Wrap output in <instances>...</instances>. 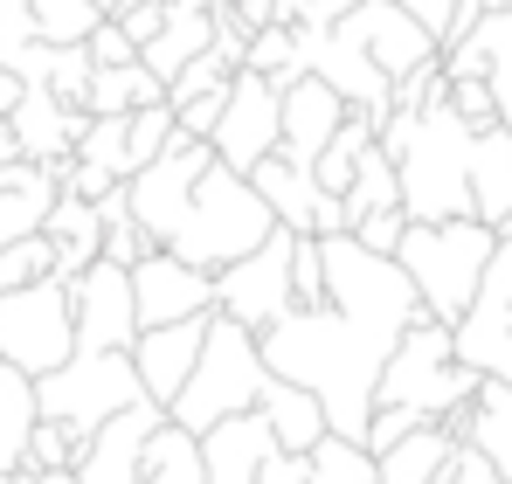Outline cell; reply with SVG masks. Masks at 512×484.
Wrapping results in <instances>:
<instances>
[{"instance_id":"cell-48","label":"cell","mask_w":512,"mask_h":484,"mask_svg":"<svg viewBox=\"0 0 512 484\" xmlns=\"http://www.w3.org/2000/svg\"><path fill=\"white\" fill-rule=\"evenodd\" d=\"M395 7H402V14H409V21L423 28L429 42L443 49V35H450V7H457V0H395Z\"/></svg>"},{"instance_id":"cell-40","label":"cell","mask_w":512,"mask_h":484,"mask_svg":"<svg viewBox=\"0 0 512 484\" xmlns=\"http://www.w3.org/2000/svg\"><path fill=\"white\" fill-rule=\"evenodd\" d=\"M90 49L84 42H63V49H49V77H42V90H56L63 104H77L84 111V90H90Z\"/></svg>"},{"instance_id":"cell-31","label":"cell","mask_w":512,"mask_h":484,"mask_svg":"<svg viewBox=\"0 0 512 484\" xmlns=\"http://www.w3.org/2000/svg\"><path fill=\"white\" fill-rule=\"evenodd\" d=\"M28 429H35V381L0 367V471H21Z\"/></svg>"},{"instance_id":"cell-14","label":"cell","mask_w":512,"mask_h":484,"mask_svg":"<svg viewBox=\"0 0 512 484\" xmlns=\"http://www.w3.org/2000/svg\"><path fill=\"white\" fill-rule=\"evenodd\" d=\"M132 305H139V332L146 325H180V319H201L215 312V277L180 263L173 249H146L132 263Z\"/></svg>"},{"instance_id":"cell-8","label":"cell","mask_w":512,"mask_h":484,"mask_svg":"<svg viewBox=\"0 0 512 484\" xmlns=\"http://www.w3.org/2000/svg\"><path fill=\"white\" fill-rule=\"evenodd\" d=\"M77 353V325H70V284L42 277L21 291H0V367L42 381Z\"/></svg>"},{"instance_id":"cell-26","label":"cell","mask_w":512,"mask_h":484,"mask_svg":"<svg viewBox=\"0 0 512 484\" xmlns=\"http://www.w3.org/2000/svg\"><path fill=\"white\" fill-rule=\"evenodd\" d=\"M256 415H263V429H270V443L277 450H291V457H305L319 436H326V408L312 402L305 388H291V381H263V395H256Z\"/></svg>"},{"instance_id":"cell-11","label":"cell","mask_w":512,"mask_h":484,"mask_svg":"<svg viewBox=\"0 0 512 484\" xmlns=\"http://www.w3.org/2000/svg\"><path fill=\"white\" fill-rule=\"evenodd\" d=\"M70 325H77V353H132V339H139L132 270L111 256L77 270L70 277Z\"/></svg>"},{"instance_id":"cell-35","label":"cell","mask_w":512,"mask_h":484,"mask_svg":"<svg viewBox=\"0 0 512 484\" xmlns=\"http://www.w3.org/2000/svg\"><path fill=\"white\" fill-rule=\"evenodd\" d=\"M173 146V104H139V111H125V166L139 173L146 160H160Z\"/></svg>"},{"instance_id":"cell-38","label":"cell","mask_w":512,"mask_h":484,"mask_svg":"<svg viewBox=\"0 0 512 484\" xmlns=\"http://www.w3.org/2000/svg\"><path fill=\"white\" fill-rule=\"evenodd\" d=\"M56 277V249L42 236H21V242H0V291H21V284H42Z\"/></svg>"},{"instance_id":"cell-46","label":"cell","mask_w":512,"mask_h":484,"mask_svg":"<svg viewBox=\"0 0 512 484\" xmlns=\"http://www.w3.org/2000/svg\"><path fill=\"white\" fill-rule=\"evenodd\" d=\"M111 21H118V28H125V35H132L139 49H146V42H153V35L167 28V0H125V7H118Z\"/></svg>"},{"instance_id":"cell-5","label":"cell","mask_w":512,"mask_h":484,"mask_svg":"<svg viewBox=\"0 0 512 484\" xmlns=\"http://www.w3.org/2000/svg\"><path fill=\"white\" fill-rule=\"evenodd\" d=\"M263 381H270V367H263V346H256L250 325L222 319V312H208V332H201V353H194V374L180 381V395H173V422L180 429H215L222 415H250L256 395H263Z\"/></svg>"},{"instance_id":"cell-39","label":"cell","mask_w":512,"mask_h":484,"mask_svg":"<svg viewBox=\"0 0 512 484\" xmlns=\"http://www.w3.org/2000/svg\"><path fill=\"white\" fill-rule=\"evenodd\" d=\"M77 457H84V443L63 429V422H42L35 415V429H28V471H77Z\"/></svg>"},{"instance_id":"cell-22","label":"cell","mask_w":512,"mask_h":484,"mask_svg":"<svg viewBox=\"0 0 512 484\" xmlns=\"http://www.w3.org/2000/svg\"><path fill=\"white\" fill-rule=\"evenodd\" d=\"M464 450H478L492 464V478L512 484V381H478V395L464 402V415H450Z\"/></svg>"},{"instance_id":"cell-50","label":"cell","mask_w":512,"mask_h":484,"mask_svg":"<svg viewBox=\"0 0 512 484\" xmlns=\"http://www.w3.org/2000/svg\"><path fill=\"white\" fill-rule=\"evenodd\" d=\"M222 14H229L236 28H270V21H277V0H229Z\"/></svg>"},{"instance_id":"cell-37","label":"cell","mask_w":512,"mask_h":484,"mask_svg":"<svg viewBox=\"0 0 512 484\" xmlns=\"http://www.w3.org/2000/svg\"><path fill=\"white\" fill-rule=\"evenodd\" d=\"M77 160L97 166V173H111V180H132V166H125V118H84Z\"/></svg>"},{"instance_id":"cell-16","label":"cell","mask_w":512,"mask_h":484,"mask_svg":"<svg viewBox=\"0 0 512 484\" xmlns=\"http://www.w3.org/2000/svg\"><path fill=\"white\" fill-rule=\"evenodd\" d=\"M346 35L367 49V63L388 83H402V77H416L423 63H436V42H429L395 0H360V7L346 14Z\"/></svg>"},{"instance_id":"cell-10","label":"cell","mask_w":512,"mask_h":484,"mask_svg":"<svg viewBox=\"0 0 512 484\" xmlns=\"http://www.w3.org/2000/svg\"><path fill=\"white\" fill-rule=\"evenodd\" d=\"M215 166V146L208 139H187L180 125H173V146L160 160H146L132 180H125V208H132V222L146 229L153 249H167V236L180 229V215H187V194H194V180Z\"/></svg>"},{"instance_id":"cell-44","label":"cell","mask_w":512,"mask_h":484,"mask_svg":"<svg viewBox=\"0 0 512 484\" xmlns=\"http://www.w3.org/2000/svg\"><path fill=\"white\" fill-rule=\"evenodd\" d=\"M84 49H90V63H97V70H118V63H139V42H132V35H125V28H118L111 14H104V21H97V28L84 35Z\"/></svg>"},{"instance_id":"cell-45","label":"cell","mask_w":512,"mask_h":484,"mask_svg":"<svg viewBox=\"0 0 512 484\" xmlns=\"http://www.w3.org/2000/svg\"><path fill=\"white\" fill-rule=\"evenodd\" d=\"M443 104L471 125V132H485V125H499V111H492V90H485V77H464V83H450L443 90Z\"/></svg>"},{"instance_id":"cell-18","label":"cell","mask_w":512,"mask_h":484,"mask_svg":"<svg viewBox=\"0 0 512 484\" xmlns=\"http://www.w3.org/2000/svg\"><path fill=\"white\" fill-rule=\"evenodd\" d=\"M153 429H160V408L153 402H132V408H118L111 422H97L84 457H77V484H139Z\"/></svg>"},{"instance_id":"cell-28","label":"cell","mask_w":512,"mask_h":484,"mask_svg":"<svg viewBox=\"0 0 512 484\" xmlns=\"http://www.w3.org/2000/svg\"><path fill=\"white\" fill-rule=\"evenodd\" d=\"M139 484H201V436H194V429H180L173 415H160V429L146 436Z\"/></svg>"},{"instance_id":"cell-7","label":"cell","mask_w":512,"mask_h":484,"mask_svg":"<svg viewBox=\"0 0 512 484\" xmlns=\"http://www.w3.org/2000/svg\"><path fill=\"white\" fill-rule=\"evenodd\" d=\"M132 402H146L139 374H132V353H70L56 374L35 381V415L63 422L77 443H90L97 422H111L118 408H132Z\"/></svg>"},{"instance_id":"cell-25","label":"cell","mask_w":512,"mask_h":484,"mask_svg":"<svg viewBox=\"0 0 512 484\" xmlns=\"http://www.w3.org/2000/svg\"><path fill=\"white\" fill-rule=\"evenodd\" d=\"M208 42H215V7H208V0H167V28L139 49V63L160 77V90H167V77L180 70V63H194Z\"/></svg>"},{"instance_id":"cell-4","label":"cell","mask_w":512,"mask_h":484,"mask_svg":"<svg viewBox=\"0 0 512 484\" xmlns=\"http://www.w3.org/2000/svg\"><path fill=\"white\" fill-rule=\"evenodd\" d=\"M270 229H277V215L263 208V194L250 187V173H229V166L215 160L201 180H194L187 215H180V229L167 236V249L180 256V263H194V270L215 277L222 263L250 256Z\"/></svg>"},{"instance_id":"cell-52","label":"cell","mask_w":512,"mask_h":484,"mask_svg":"<svg viewBox=\"0 0 512 484\" xmlns=\"http://www.w3.org/2000/svg\"><path fill=\"white\" fill-rule=\"evenodd\" d=\"M14 104H21V77H14V70H7V63H0V118H7V111H14Z\"/></svg>"},{"instance_id":"cell-13","label":"cell","mask_w":512,"mask_h":484,"mask_svg":"<svg viewBox=\"0 0 512 484\" xmlns=\"http://www.w3.org/2000/svg\"><path fill=\"white\" fill-rule=\"evenodd\" d=\"M250 187L263 194V208L277 215V229H291V236H346L340 194H319V180H312L305 160L270 153V160L250 166Z\"/></svg>"},{"instance_id":"cell-33","label":"cell","mask_w":512,"mask_h":484,"mask_svg":"<svg viewBox=\"0 0 512 484\" xmlns=\"http://www.w3.org/2000/svg\"><path fill=\"white\" fill-rule=\"evenodd\" d=\"M305 484H374V450L326 429V436L305 450Z\"/></svg>"},{"instance_id":"cell-57","label":"cell","mask_w":512,"mask_h":484,"mask_svg":"<svg viewBox=\"0 0 512 484\" xmlns=\"http://www.w3.org/2000/svg\"><path fill=\"white\" fill-rule=\"evenodd\" d=\"M0 484H14V471H0Z\"/></svg>"},{"instance_id":"cell-53","label":"cell","mask_w":512,"mask_h":484,"mask_svg":"<svg viewBox=\"0 0 512 484\" xmlns=\"http://www.w3.org/2000/svg\"><path fill=\"white\" fill-rule=\"evenodd\" d=\"M7 160H21V153H14V132H7V118H0V166Z\"/></svg>"},{"instance_id":"cell-32","label":"cell","mask_w":512,"mask_h":484,"mask_svg":"<svg viewBox=\"0 0 512 484\" xmlns=\"http://www.w3.org/2000/svg\"><path fill=\"white\" fill-rule=\"evenodd\" d=\"M340 208H346V229H353L360 215H374V208H402L395 160H388L381 146H367V153H360V166H353V180H346V194H340Z\"/></svg>"},{"instance_id":"cell-24","label":"cell","mask_w":512,"mask_h":484,"mask_svg":"<svg viewBox=\"0 0 512 484\" xmlns=\"http://www.w3.org/2000/svg\"><path fill=\"white\" fill-rule=\"evenodd\" d=\"M471 215L485 229H499L512 215V132L506 125L471 132Z\"/></svg>"},{"instance_id":"cell-41","label":"cell","mask_w":512,"mask_h":484,"mask_svg":"<svg viewBox=\"0 0 512 484\" xmlns=\"http://www.w3.org/2000/svg\"><path fill=\"white\" fill-rule=\"evenodd\" d=\"M229 77H236V70H229V63H222L215 49H201L194 63H180V70L167 77V104L180 111V104H194V97H208V90H222Z\"/></svg>"},{"instance_id":"cell-21","label":"cell","mask_w":512,"mask_h":484,"mask_svg":"<svg viewBox=\"0 0 512 484\" xmlns=\"http://www.w3.org/2000/svg\"><path fill=\"white\" fill-rule=\"evenodd\" d=\"M270 429L263 415H222L215 429H201V484H256L263 457H270Z\"/></svg>"},{"instance_id":"cell-42","label":"cell","mask_w":512,"mask_h":484,"mask_svg":"<svg viewBox=\"0 0 512 484\" xmlns=\"http://www.w3.org/2000/svg\"><path fill=\"white\" fill-rule=\"evenodd\" d=\"M291 305H326V256H319V236H298V249H291Z\"/></svg>"},{"instance_id":"cell-20","label":"cell","mask_w":512,"mask_h":484,"mask_svg":"<svg viewBox=\"0 0 512 484\" xmlns=\"http://www.w3.org/2000/svg\"><path fill=\"white\" fill-rule=\"evenodd\" d=\"M457 450H464L457 422H416L409 436L374 450V484H443L450 464H457Z\"/></svg>"},{"instance_id":"cell-1","label":"cell","mask_w":512,"mask_h":484,"mask_svg":"<svg viewBox=\"0 0 512 484\" xmlns=\"http://www.w3.org/2000/svg\"><path fill=\"white\" fill-rule=\"evenodd\" d=\"M319 256H326V305H291L270 332H256V346L277 381L305 388L326 408L333 436L360 443L395 339L429 312L395 256H374L353 236H319Z\"/></svg>"},{"instance_id":"cell-49","label":"cell","mask_w":512,"mask_h":484,"mask_svg":"<svg viewBox=\"0 0 512 484\" xmlns=\"http://www.w3.org/2000/svg\"><path fill=\"white\" fill-rule=\"evenodd\" d=\"M256 484H305V457L270 450V457H263V471H256Z\"/></svg>"},{"instance_id":"cell-17","label":"cell","mask_w":512,"mask_h":484,"mask_svg":"<svg viewBox=\"0 0 512 484\" xmlns=\"http://www.w3.org/2000/svg\"><path fill=\"white\" fill-rule=\"evenodd\" d=\"M277 118H284V125H277V153H291V160L312 166L326 146H333V132L346 125V104H340V90H333L326 77L305 70V77H291L284 90H277Z\"/></svg>"},{"instance_id":"cell-47","label":"cell","mask_w":512,"mask_h":484,"mask_svg":"<svg viewBox=\"0 0 512 484\" xmlns=\"http://www.w3.org/2000/svg\"><path fill=\"white\" fill-rule=\"evenodd\" d=\"M35 42V0H0V63Z\"/></svg>"},{"instance_id":"cell-54","label":"cell","mask_w":512,"mask_h":484,"mask_svg":"<svg viewBox=\"0 0 512 484\" xmlns=\"http://www.w3.org/2000/svg\"><path fill=\"white\" fill-rule=\"evenodd\" d=\"M90 7H97V14H118V7H125V0H90Z\"/></svg>"},{"instance_id":"cell-19","label":"cell","mask_w":512,"mask_h":484,"mask_svg":"<svg viewBox=\"0 0 512 484\" xmlns=\"http://www.w3.org/2000/svg\"><path fill=\"white\" fill-rule=\"evenodd\" d=\"M201 332H208V312L201 319H180V325H146L132 339V374H139V395L167 415L180 381L194 374V353H201Z\"/></svg>"},{"instance_id":"cell-51","label":"cell","mask_w":512,"mask_h":484,"mask_svg":"<svg viewBox=\"0 0 512 484\" xmlns=\"http://www.w3.org/2000/svg\"><path fill=\"white\" fill-rule=\"evenodd\" d=\"M14 484H77V471H28V464H21Z\"/></svg>"},{"instance_id":"cell-30","label":"cell","mask_w":512,"mask_h":484,"mask_svg":"<svg viewBox=\"0 0 512 484\" xmlns=\"http://www.w3.org/2000/svg\"><path fill=\"white\" fill-rule=\"evenodd\" d=\"M471 35H478V49H485V90H492V111H499V125L512 132V14H506V7H485Z\"/></svg>"},{"instance_id":"cell-27","label":"cell","mask_w":512,"mask_h":484,"mask_svg":"<svg viewBox=\"0 0 512 484\" xmlns=\"http://www.w3.org/2000/svg\"><path fill=\"white\" fill-rule=\"evenodd\" d=\"M49 201H56V173H49V166L7 160V166H0V242L42 236Z\"/></svg>"},{"instance_id":"cell-29","label":"cell","mask_w":512,"mask_h":484,"mask_svg":"<svg viewBox=\"0 0 512 484\" xmlns=\"http://www.w3.org/2000/svg\"><path fill=\"white\" fill-rule=\"evenodd\" d=\"M167 90L146 63H118V70H90V90H84V111L90 118H125L139 104H160Z\"/></svg>"},{"instance_id":"cell-3","label":"cell","mask_w":512,"mask_h":484,"mask_svg":"<svg viewBox=\"0 0 512 484\" xmlns=\"http://www.w3.org/2000/svg\"><path fill=\"white\" fill-rule=\"evenodd\" d=\"M492 249H499V229H485L478 215H457V222H409L395 242V263L416 284L429 319L457 325L464 305L478 298V277H485Z\"/></svg>"},{"instance_id":"cell-12","label":"cell","mask_w":512,"mask_h":484,"mask_svg":"<svg viewBox=\"0 0 512 484\" xmlns=\"http://www.w3.org/2000/svg\"><path fill=\"white\" fill-rule=\"evenodd\" d=\"M277 83L256 77V70H236L229 90H222V118H215V132H208V146H215V160L229 166V173H250L256 160H270L277 153Z\"/></svg>"},{"instance_id":"cell-23","label":"cell","mask_w":512,"mask_h":484,"mask_svg":"<svg viewBox=\"0 0 512 484\" xmlns=\"http://www.w3.org/2000/svg\"><path fill=\"white\" fill-rule=\"evenodd\" d=\"M42 242L56 249V277H63V284H70L77 270H90V263L104 256V215H97V201L56 187V201H49V215H42Z\"/></svg>"},{"instance_id":"cell-15","label":"cell","mask_w":512,"mask_h":484,"mask_svg":"<svg viewBox=\"0 0 512 484\" xmlns=\"http://www.w3.org/2000/svg\"><path fill=\"white\" fill-rule=\"evenodd\" d=\"M90 111L77 104H63L56 90H42V83H21V104L7 111V132H14V153L28 166H49L56 173V187H63V166L77 153V132H84Z\"/></svg>"},{"instance_id":"cell-6","label":"cell","mask_w":512,"mask_h":484,"mask_svg":"<svg viewBox=\"0 0 512 484\" xmlns=\"http://www.w3.org/2000/svg\"><path fill=\"white\" fill-rule=\"evenodd\" d=\"M478 381L485 374H471L450 353V325L416 319L395 339V353H388V367L374 381V408H402L416 422H450V415H464V402L478 395Z\"/></svg>"},{"instance_id":"cell-36","label":"cell","mask_w":512,"mask_h":484,"mask_svg":"<svg viewBox=\"0 0 512 484\" xmlns=\"http://www.w3.org/2000/svg\"><path fill=\"white\" fill-rule=\"evenodd\" d=\"M97 21H104V14H97L90 0H35V42H49V49L84 42Z\"/></svg>"},{"instance_id":"cell-43","label":"cell","mask_w":512,"mask_h":484,"mask_svg":"<svg viewBox=\"0 0 512 484\" xmlns=\"http://www.w3.org/2000/svg\"><path fill=\"white\" fill-rule=\"evenodd\" d=\"M402 229H409V215H402V208H374V215H360V222H353L346 236L360 242V249H374V256H395Z\"/></svg>"},{"instance_id":"cell-9","label":"cell","mask_w":512,"mask_h":484,"mask_svg":"<svg viewBox=\"0 0 512 484\" xmlns=\"http://www.w3.org/2000/svg\"><path fill=\"white\" fill-rule=\"evenodd\" d=\"M291 249H298L291 229H270L250 256L222 263L215 270V312L250 325V332H270V325L291 312Z\"/></svg>"},{"instance_id":"cell-56","label":"cell","mask_w":512,"mask_h":484,"mask_svg":"<svg viewBox=\"0 0 512 484\" xmlns=\"http://www.w3.org/2000/svg\"><path fill=\"white\" fill-rule=\"evenodd\" d=\"M499 236H512V215H506V222H499Z\"/></svg>"},{"instance_id":"cell-34","label":"cell","mask_w":512,"mask_h":484,"mask_svg":"<svg viewBox=\"0 0 512 484\" xmlns=\"http://www.w3.org/2000/svg\"><path fill=\"white\" fill-rule=\"evenodd\" d=\"M243 70L256 77H270L277 90L291 77H305V42H298V28L291 21H270V28H250V56H243Z\"/></svg>"},{"instance_id":"cell-2","label":"cell","mask_w":512,"mask_h":484,"mask_svg":"<svg viewBox=\"0 0 512 484\" xmlns=\"http://www.w3.org/2000/svg\"><path fill=\"white\" fill-rule=\"evenodd\" d=\"M395 187H402V215L409 222H457V215H471V125L443 97L416 111L409 139L395 146Z\"/></svg>"},{"instance_id":"cell-55","label":"cell","mask_w":512,"mask_h":484,"mask_svg":"<svg viewBox=\"0 0 512 484\" xmlns=\"http://www.w3.org/2000/svg\"><path fill=\"white\" fill-rule=\"evenodd\" d=\"M485 7H506V14H512V0H485Z\"/></svg>"}]
</instances>
